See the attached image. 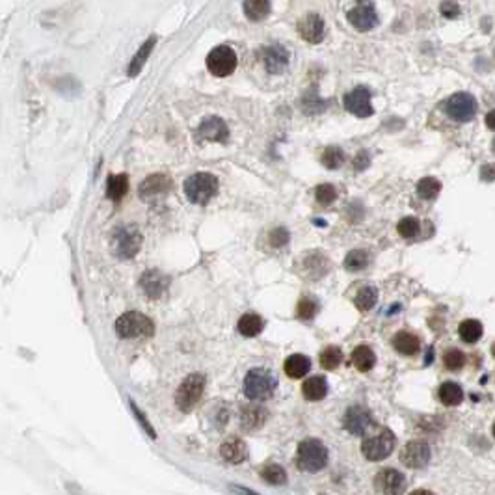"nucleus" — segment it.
<instances>
[{
  "label": "nucleus",
  "mask_w": 495,
  "mask_h": 495,
  "mask_svg": "<svg viewBox=\"0 0 495 495\" xmlns=\"http://www.w3.org/2000/svg\"><path fill=\"white\" fill-rule=\"evenodd\" d=\"M276 388H278V378L272 370L255 367L248 370L244 378V395L253 402H264L272 399Z\"/></svg>",
  "instance_id": "obj_1"
},
{
  "label": "nucleus",
  "mask_w": 495,
  "mask_h": 495,
  "mask_svg": "<svg viewBox=\"0 0 495 495\" xmlns=\"http://www.w3.org/2000/svg\"><path fill=\"white\" fill-rule=\"evenodd\" d=\"M328 449L318 440H304L296 451V465L305 473L323 471L328 465Z\"/></svg>",
  "instance_id": "obj_2"
},
{
  "label": "nucleus",
  "mask_w": 495,
  "mask_h": 495,
  "mask_svg": "<svg viewBox=\"0 0 495 495\" xmlns=\"http://www.w3.org/2000/svg\"><path fill=\"white\" fill-rule=\"evenodd\" d=\"M155 332V324L150 316L138 311H127L116 321V334L123 339H136V337H151Z\"/></svg>",
  "instance_id": "obj_3"
},
{
  "label": "nucleus",
  "mask_w": 495,
  "mask_h": 495,
  "mask_svg": "<svg viewBox=\"0 0 495 495\" xmlns=\"http://www.w3.org/2000/svg\"><path fill=\"white\" fill-rule=\"evenodd\" d=\"M218 192V179L213 173H196L185 181V194L194 205H207Z\"/></svg>",
  "instance_id": "obj_4"
},
{
  "label": "nucleus",
  "mask_w": 495,
  "mask_h": 495,
  "mask_svg": "<svg viewBox=\"0 0 495 495\" xmlns=\"http://www.w3.org/2000/svg\"><path fill=\"white\" fill-rule=\"evenodd\" d=\"M142 233L136 226H121L112 237L114 255L120 259H132L142 248Z\"/></svg>",
  "instance_id": "obj_5"
},
{
  "label": "nucleus",
  "mask_w": 495,
  "mask_h": 495,
  "mask_svg": "<svg viewBox=\"0 0 495 495\" xmlns=\"http://www.w3.org/2000/svg\"><path fill=\"white\" fill-rule=\"evenodd\" d=\"M203 389H205V376L199 375V372L186 376L179 389H177V393H175V404L181 412H190L201 399Z\"/></svg>",
  "instance_id": "obj_6"
},
{
  "label": "nucleus",
  "mask_w": 495,
  "mask_h": 495,
  "mask_svg": "<svg viewBox=\"0 0 495 495\" xmlns=\"http://www.w3.org/2000/svg\"><path fill=\"white\" fill-rule=\"evenodd\" d=\"M443 110L451 120L465 123V121H471L477 114V99L471 93L460 91V93H454L443 102Z\"/></svg>",
  "instance_id": "obj_7"
},
{
  "label": "nucleus",
  "mask_w": 495,
  "mask_h": 495,
  "mask_svg": "<svg viewBox=\"0 0 495 495\" xmlns=\"http://www.w3.org/2000/svg\"><path fill=\"white\" fill-rule=\"evenodd\" d=\"M395 435L389 430H382L378 434L365 438L361 443V453L370 462H380V460L388 458L389 454L393 453L395 449Z\"/></svg>",
  "instance_id": "obj_8"
},
{
  "label": "nucleus",
  "mask_w": 495,
  "mask_h": 495,
  "mask_svg": "<svg viewBox=\"0 0 495 495\" xmlns=\"http://www.w3.org/2000/svg\"><path fill=\"white\" fill-rule=\"evenodd\" d=\"M348 23L359 32H369L378 24V13L372 4V0H358L348 13H346Z\"/></svg>",
  "instance_id": "obj_9"
},
{
  "label": "nucleus",
  "mask_w": 495,
  "mask_h": 495,
  "mask_svg": "<svg viewBox=\"0 0 495 495\" xmlns=\"http://www.w3.org/2000/svg\"><path fill=\"white\" fill-rule=\"evenodd\" d=\"M207 67L215 77H229L237 69V53L227 45L215 47L207 56Z\"/></svg>",
  "instance_id": "obj_10"
},
{
  "label": "nucleus",
  "mask_w": 495,
  "mask_h": 495,
  "mask_svg": "<svg viewBox=\"0 0 495 495\" xmlns=\"http://www.w3.org/2000/svg\"><path fill=\"white\" fill-rule=\"evenodd\" d=\"M170 188H172V181L168 179V175L155 173V175H150L147 179L143 181L138 192H140V197H142L143 201L155 203L162 199V197H166Z\"/></svg>",
  "instance_id": "obj_11"
},
{
  "label": "nucleus",
  "mask_w": 495,
  "mask_h": 495,
  "mask_svg": "<svg viewBox=\"0 0 495 495\" xmlns=\"http://www.w3.org/2000/svg\"><path fill=\"white\" fill-rule=\"evenodd\" d=\"M196 136L199 142H227L229 138V129L226 121L218 116H210L207 120L199 123L196 131Z\"/></svg>",
  "instance_id": "obj_12"
},
{
  "label": "nucleus",
  "mask_w": 495,
  "mask_h": 495,
  "mask_svg": "<svg viewBox=\"0 0 495 495\" xmlns=\"http://www.w3.org/2000/svg\"><path fill=\"white\" fill-rule=\"evenodd\" d=\"M345 108L356 118H369L372 116V105H370V91L367 88H356L345 96Z\"/></svg>",
  "instance_id": "obj_13"
},
{
  "label": "nucleus",
  "mask_w": 495,
  "mask_h": 495,
  "mask_svg": "<svg viewBox=\"0 0 495 495\" xmlns=\"http://www.w3.org/2000/svg\"><path fill=\"white\" fill-rule=\"evenodd\" d=\"M140 287H142L145 296H150L151 300H159L168 291L170 278L166 274H162L161 270H147L140 278Z\"/></svg>",
  "instance_id": "obj_14"
},
{
  "label": "nucleus",
  "mask_w": 495,
  "mask_h": 495,
  "mask_svg": "<svg viewBox=\"0 0 495 495\" xmlns=\"http://www.w3.org/2000/svg\"><path fill=\"white\" fill-rule=\"evenodd\" d=\"M376 488L382 495H402L406 492V477L397 469H384L376 475Z\"/></svg>",
  "instance_id": "obj_15"
},
{
  "label": "nucleus",
  "mask_w": 495,
  "mask_h": 495,
  "mask_svg": "<svg viewBox=\"0 0 495 495\" xmlns=\"http://www.w3.org/2000/svg\"><path fill=\"white\" fill-rule=\"evenodd\" d=\"M343 424L345 429L350 432V434L356 435H363L369 426L372 424V417L370 413L361 408V406H350L345 413V419H343Z\"/></svg>",
  "instance_id": "obj_16"
},
{
  "label": "nucleus",
  "mask_w": 495,
  "mask_h": 495,
  "mask_svg": "<svg viewBox=\"0 0 495 495\" xmlns=\"http://www.w3.org/2000/svg\"><path fill=\"white\" fill-rule=\"evenodd\" d=\"M263 64L270 75H281L289 66V51L280 43H274L263 51Z\"/></svg>",
  "instance_id": "obj_17"
},
{
  "label": "nucleus",
  "mask_w": 495,
  "mask_h": 495,
  "mask_svg": "<svg viewBox=\"0 0 495 495\" xmlns=\"http://www.w3.org/2000/svg\"><path fill=\"white\" fill-rule=\"evenodd\" d=\"M400 460H402V464L412 469L424 467L430 460V447L424 442H410L402 449Z\"/></svg>",
  "instance_id": "obj_18"
},
{
  "label": "nucleus",
  "mask_w": 495,
  "mask_h": 495,
  "mask_svg": "<svg viewBox=\"0 0 495 495\" xmlns=\"http://www.w3.org/2000/svg\"><path fill=\"white\" fill-rule=\"evenodd\" d=\"M300 36L304 37L307 43H321L326 34V24H324L323 17L316 13H307L298 24Z\"/></svg>",
  "instance_id": "obj_19"
},
{
  "label": "nucleus",
  "mask_w": 495,
  "mask_h": 495,
  "mask_svg": "<svg viewBox=\"0 0 495 495\" xmlns=\"http://www.w3.org/2000/svg\"><path fill=\"white\" fill-rule=\"evenodd\" d=\"M220 454L222 458L229 462V464H242L248 458V445L242 440L233 438V440H227L226 443H222Z\"/></svg>",
  "instance_id": "obj_20"
},
{
  "label": "nucleus",
  "mask_w": 495,
  "mask_h": 495,
  "mask_svg": "<svg viewBox=\"0 0 495 495\" xmlns=\"http://www.w3.org/2000/svg\"><path fill=\"white\" fill-rule=\"evenodd\" d=\"M283 369H285V375L289 376V378H293V380L304 378L311 370V359L307 358V356H304V354H293V356H289V358L285 359Z\"/></svg>",
  "instance_id": "obj_21"
},
{
  "label": "nucleus",
  "mask_w": 495,
  "mask_h": 495,
  "mask_svg": "<svg viewBox=\"0 0 495 495\" xmlns=\"http://www.w3.org/2000/svg\"><path fill=\"white\" fill-rule=\"evenodd\" d=\"M264 421H267V412L261 406H246L244 410H242V415H240V424L248 432L261 429Z\"/></svg>",
  "instance_id": "obj_22"
},
{
  "label": "nucleus",
  "mask_w": 495,
  "mask_h": 495,
  "mask_svg": "<svg viewBox=\"0 0 495 495\" xmlns=\"http://www.w3.org/2000/svg\"><path fill=\"white\" fill-rule=\"evenodd\" d=\"M302 393L307 400H323L328 395V382L324 376H311L302 386Z\"/></svg>",
  "instance_id": "obj_23"
},
{
  "label": "nucleus",
  "mask_w": 495,
  "mask_h": 495,
  "mask_svg": "<svg viewBox=\"0 0 495 495\" xmlns=\"http://www.w3.org/2000/svg\"><path fill=\"white\" fill-rule=\"evenodd\" d=\"M155 43H156V37L151 36L147 42L143 43L142 47L138 48V53L132 56L131 66H129V69H127V75H129V77H136L138 73L142 71L143 66H145V62H147V58H150L151 53H153V48H155Z\"/></svg>",
  "instance_id": "obj_24"
},
{
  "label": "nucleus",
  "mask_w": 495,
  "mask_h": 495,
  "mask_svg": "<svg viewBox=\"0 0 495 495\" xmlns=\"http://www.w3.org/2000/svg\"><path fill=\"white\" fill-rule=\"evenodd\" d=\"M393 346L395 350L399 354H404V356H413V354L419 352L421 348V341H419L417 335L410 334V332H399V334L393 337Z\"/></svg>",
  "instance_id": "obj_25"
},
{
  "label": "nucleus",
  "mask_w": 495,
  "mask_h": 495,
  "mask_svg": "<svg viewBox=\"0 0 495 495\" xmlns=\"http://www.w3.org/2000/svg\"><path fill=\"white\" fill-rule=\"evenodd\" d=\"M376 354L372 352V348L367 345L356 346V350L352 352V365L361 372H367L375 367Z\"/></svg>",
  "instance_id": "obj_26"
},
{
  "label": "nucleus",
  "mask_w": 495,
  "mask_h": 495,
  "mask_svg": "<svg viewBox=\"0 0 495 495\" xmlns=\"http://www.w3.org/2000/svg\"><path fill=\"white\" fill-rule=\"evenodd\" d=\"M239 332L244 337H255L263 332L264 328V321L257 313H246V315L240 316L239 321Z\"/></svg>",
  "instance_id": "obj_27"
},
{
  "label": "nucleus",
  "mask_w": 495,
  "mask_h": 495,
  "mask_svg": "<svg viewBox=\"0 0 495 495\" xmlns=\"http://www.w3.org/2000/svg\"><path fill=\"white\" fill-rule=\"evenodd\" d=\"M129 190V177L125 173L120 175H110L107 183V197L112 201H120L121 197L125 196Z\"/></svg>",
  "instance_id": "obj_28"
},
{
  "label": "nucleus",
  "mask_w": 495,
  "mask_h": 495,
  "mask_svg": "<svg viewBox=\"0 0 495 495\" xmlns=\"http://www.w3.org/2000/svg\"><path fill=\"white\" fill-rule=\"evenodd\" d=\"M304 269L305 272H309V276L313 280L316 278H323L326 272H328V259L323 255V253H309V255L304 259Z\"/></svg>",
  "instance_id": "obj_29"
},
{
  "label": "nucleus",
  "mask_w": 495,
  "mask_h": 495,
  "mask_svg": "<svg viewBox=\"0 0 495 495\" xmlns=\"http://www.w3.org/2000/svg\"><path fill=\"white\" fill-rule=\"evenodd\" d=\"M244 13L250 21H263L270 13V0H244Z\"/></svg>",
  "instance_id": "obj_30"
},
{
  "label": "nucleus",
  "mask_w": 495,
  "mask_h": 495,
  "mask_svg": "<svg viewBox=\"0 0 495 495\" xmlns=\"http://www.w3.org/2000/svg\"><path fill=\"white\" fill-rule=\"evenodd\" d=\"M376 302H378V291H376L372 285L361 287L358 294H356V298H354V304H356V307H358L359 311L372 309Z\"/></svg>",
  "instance_id": "obj_31"
},
{
  "label": "nucleus",
  "mask_w": 495,
  "mask_h": 495,
  "mask_svg": "<svg viewBox=\"0 0 495 495\" xmlns=\"http://www.w3.org/2000/svg\"><path fill=\"white\" fill-rule=\"evenodd\" d=\"M440 400L445 406H458L464 400V391H462L458 384L445 382L440 388Z\"/></svg>",
  "instance_id": "obj_32"
},
{
  "label": "nucleus",
  "mask_w": 495,
  "mask_h": 495,
  "mask_svg": "<svg viewBox=\"0 0 495 495\" xmlns=\"http://www.w3.org/2000/svg\"><path fill=\"white\" fill-rule=\"evenodd\" d=\"M460 337L465 341V343H475V341H478L480 337H483V324L478 323V321H464V323L460 324Z\"/></svg>",
  "instance_id": "obj_33"
},
{
  "label": "nucleus",
  "mask_w": 495,
  "mask_h": 495,
  "mask_svg": "<svg viewBox=\"0 0 495 495\" xmlns=\"http://www.w3.org/2000/svg\"><path fill=\"white\" fill-rule=\"evenodd\" d=\"M261 477L267 480L269 484H274V486H281V484H287V471L278 464H267L261 469Z\"/></svg>",
  "instance_id": "obj_34"
},
{
  "label": "nucleus",
  "mask_w": 495,
  "mask_h": 495,
  "mask_svg": "<svg viewBox=\"0 0 495 495\" xmlns=\"http://www.w3.org/2000/svg\"><path fill=\"white\" fill-rule=\"evenodd\" d=\"M440 190H442V183L435 177H423L417 183V194L423 199H434V197H438Z\"/></svg>",
  "instance_id": "obj_35"
},
{
  "label": "nucleus",
  "mask_w": 495,
  "mask_h": 495,
  "mask_svg": "<svg viewBox=\"0 0 495 495\" xmlns=\"http://www.w3.org/2000/svg\"><path fill=\"white\" fill-rule=\"evenodd\" d=\"M323 166H326L328 170H337V168L343 166V162H345V153L341 151V147H337V145H330V147H326L323 153Z\"/></svg>",
  "instance_id": "obj_36"
},
{
  "label": "nucleus",
  "mask_w": 495,
  "mask_h": 495,
  "mask_svg": "<svg viewBox=\"0 0 495 495\" xmlns=\"http://www.w3.org/2000/svg\"><path fill=\"white\" fill-rule=\"evenodd\" d=\"M367 264H369V255H367V251H363V250L350 251V253H348L345 259L346 270H350V272L363 270Z\"/></svg>",
  "instance_id": "obj_37"
},
{
  "label": "nucleus",
  "mask_w": 495,
  "mask_h": 495,
  "mask_svg": "<svg viewBox=\"0 0 495 495\" xmlns=\"http://www.w3.org/2000/svg\"><path fill=\"white\" fill-rule=\"evenodd\" d=\"M341 361H343V352H341V348H337V346H328V348L323 350V354H321V365H323V369L326 370L335 369Z\"/></svg>",
  "instance_id": "obj_38"
},
{
  "label": "nucleus",
  "mask_w": 495,
  "mask_h": 495,
  "mask_svg": "<svg viewBox=\"0 0 495 495\" xmlns=\"http://www.w3.org/2000/svg\"><path fill=\"white\" fill-rule=\"evenodd\" d=\"M419 229H421V224H419L417 218H413V216H406V218H402V220L399 222V226H397V231H399L400 237H404V239L417 237Z\"/></svg>",
  "instance_id": "obj_39"
},
{
  "label": "nucleus",
  "mask_w": 495,
  "mask_h": 495,
  "mask_svg": "<svg viewBox=\"0 0 495 495\" xmlns=\"http://www.w3.org/2000/svg\"><path fill=\"white\" fill-rule=\"evenodd\" d=\"M443 365L449 370H460L465 365V356L456 348H451L447 352L443 354Z\"/></svg>",
  "instance_id": "obj_40"
},
{
  "label": "nucleus",
  "mask_w": 495,
  "mask_h": 495,
  "mask_svg": "<svg viewBox=\"0 0 495 495\" xmlns=\"http://www.w3.org/2000/svg\"><path fill=\"white\" fill-rule=\"evenodd\" d=\"M316 311H318V304H316L315 298H302L298 302V307H296V313H298L300 318H304V321H309V318H313V316L316 315Z\"/></svg>",
  "instance_id": "obj_41"
},
{
  "label": "nucleus",
  "mask_w": 495,
  "mask_h": 495,
  "mask_svg": "<svg viewBox=\"0 0 495 495\" xmlns=\"http://www.w3.org/2000/svg\"><path fill=\"white\" fill-rule=\"evenodd\" d=\"M315 197L321 205H330V203L335 201L337 192H335V188L332 185H318L315 188Z\"/></svg>",
  "instance_id": "obj_42"
},
{
  "label": "nucleus",
  "mask_w": 495,
  "mask_h": 495,
  "mask_svg": "<svg viewBox=\"0 0 495 495\" xmlns=\"http://www.w3.org/2000/svg\"><path fill=\"white\" fill-rule=\"evenodd\" d=\"M302 107H304V110L307 114H318L326 108V102H324L323 99H316V93H311V96L305 97Z\"/></svg>",
  "instance_id": "obj_43"
},
{
  "label": "nucleus",
  "mask_w": 495,
  "mask_h": 495,
  "mask_svg": "<svg viewBox=\"0 0 495 495\" xmlns=\"http://www.w3.org/2000/svg\"><path fill=\"white\" fill-rule=\"evenodd\" d=\"M269 240L274 248H281V246H285L289 242V231H287L285 227H276L274 231L270 233Z\"/></svg>",
  "instance_id": "obj_44"
},
{
  "label": "nucleus",
  "mask_w": 495,
  "mask_h": 495,
  "mask_svg": "<svg viewBox=\"0 0 495 495\" xmlns=\"http://www.w3.org/2000/svg\"><path fill=\"white\" fill-rule=\"evenodd\" d=\"M131 410H132V413H134V415H136L138 423L142 424V429L145 430V432H147V434H150L151 438H153V440H155V438H156L155 430H153V426H151V424H150V421H147V419L143 417V413L140 412V410H138L136 402H132V400H131Z\"/></svg>",
  "instance_id": "obj_45"
},
{
  "label": "nucleus",
  "mask_w": 495,
  "mask_h": 495,
  "mask_svg": "<svg viewBox=\"0 0 495 495\" xmlns=\"http://www.w3.org/2000/svg\"><path fill=\"white\" fill-rule=\"evenodd\" d=\"M440 10H442L443 17L447 19H456L460 15V6L454 2V0H445Z\"/></svg>",
  "instance_id": "obj_46"
},
{
  "label": "nucleus",
  "mask_w": 495,
  "mask_h": 495,
  "mask_svg": "<svg viewBox=\"0 0 495 495\" xmlns=\"http://www.w3.org/2000/svg\"><path fill=\"white\" fill-rule=\"evenodd\" d=\"M369 162L370 161H369V156H367V153H363V151H361V153H359V155L354 159V168L361 172V170H365V168L369 166Z\"/></svg>",
  "instance_id": "obj_47"
},
{
  "label": "nucleus",
  "mask_w": 495,
  "mask_h": 495,
  "mask_svg": "<svg viewBox=\"0 0 495 495\" xmlns=\"http://www.w3.org/2000/svg\"><path fill=\"white\" fill-rule=\"evenodd\" d=\"M483 177L486 181L495 179V166H484L483 168Z\"/></svg>",
  "instance_id": "obj_48"
},
{
  "label": "nucleus",
  "mask_w": 495,
  "mask_h": 495,
  "mask_svg": "<svg viewBox=\"0 0 495 495\" xmlns=\"http://www.w3.org/2000/svg\"><path fill=\"white\" fill-rule=\"evenodd\" d=\"M229 489H231V492H235L237 495H259V494H255V492H251V489L242 488V486H229Z\"/></svg>",
  "instance_id": "obj_49"
},
{
  "label": "nucleus",
  "mask_w": 495,
  "mask_h": 495,
  "mask_svg": "<svg viewBox=\"0 0 495 495\" xmlns=\"http://www.w3.org/2000/svg\"><path fill=\"white\" fill-rule=\"evenodd\" d=\"M486 125H488L492 131H495V110H492V112L486 116Z\"/></svg>",
  "instance_id": "obj_50"
},
{
  "label": "nucleus",
  "mask_w": 495,
  "mask_h": 495,
  "mask_svg": "<svg viewBox=\"0 0 495 495\" xmlns=\"http://www.w3.org/2000/svg\"><path fill=\"white\" fill-rule=\"evenodd\" d=\"M412 495H434L432 492H426V489H415Z\"/></svg>",
  "instance_id": "obj_51"
},
{
  "label": "nucleus",
  "mask_w": 495,
  "mask_h": 495,
  "mask_svg": "<svg viewBox=\"0 0 495 495\" xmlns=\"http://www.w3.org/2000/svg\"><path fill=\"white\" fill-rule=\"evenodd\" d=\"M492 352H494V356H495V345H494V348H492Z\"/></svg>",
  "instance_id": "obj_52"
},
{
  "label": "nucleus",
  "mask_w": 495,
  "mask_h": 495,
  "mask_svg": "<svg viewBox=\"0 0 495 495\" xmlns=\"http://www.w3.org/2000/svg\"><path fill=\"white\" fill-rule=\"evenodd\" d=\"M494 435H495V424H494Z\"/></svg>",
  "instance_id": "obj_53"
}]
</instances>
